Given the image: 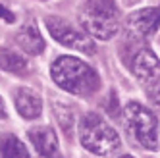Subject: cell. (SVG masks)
Masks as SVG:
<instances>
[{
  "label": "cell",
  "mask_w": 160,
  "mask_h": 158,
  "mask_svg": "<svg viewBox=\"0 0 160 158\" xmlns=\"http://www.w3.org/2000/svg\"><path fill=\"white\" fill-rule=\"evenodd\" d=\"M50 75L64 91L72 95H93L100 87V77L91 66L73 58V56H60L56 58Z\"/></svg>",
  "instance_id": "cell-1"
},
{
  "label": "cell",
  "mask_w": 160,
  "mask_h": 158,
  "mask_svg": "<svg viewBox=\"0 0 160 158\" xmlns=\"http://www.w3.org/2000/svg\"><path fill=\"white\" fill-rule=\"evenodd\" d=\"M79 19L89 35L100 41L112 39L120 29V10L114 0H85Z\"/></svg>",
  "instance_id": "cell-2"
},
{
  "label": "cell",
  "mask_w": 160,
  "mask_h": 158,
  "mask_svg": "<svg viewBox=\"0 0 160 158\" xmlns=\"http://www.w3.org/2000/svg\"><path fill=\"white\" fill-rule=\"evenodd\" d=\"M79 139L89 152L108 156L120 149V135L114 131L104 118L98 114H87L79 126Z\"/></svg>",
  "instance_id": "cell-3"
},
{
  "label": "cell",
  "mask_w": 160,
  "mask_h": 158,
  "mask_svg": "<svg viewBox=\"0 0 160 158\" xmlns=\"http://www.w3.org/2000/svg\"><path fill=\"white\" fill-rule=\"evenodd\" d=\"M125 123L128 129L133 135V139L145 146L147 151H156L158 149V121L147 106L139 102H129L123 110Z\"/></svg>",
  "instance_id": "cell-4"
},
{
  "label": "cell",
  "mask_w": 160,
  "mask_h": 158,
  "mask_svg": "<svg viewBox=\"0 0 160 158\" xmlns=\"http://www.w3.org/2000/svg\"><path fill=\"white\" fill-rule=\"evenodd\" d=\"M44 23H47V29H48V33L52 35V39L56 42L64 44L68 48L85 52V54H93L95 52L93 39H89V35H85L83 31L75 29L72 23H68L66 19L56 17V16H48L44 19Z\"/></svg>",
  "instance_id": "cell-5"
},
{
  "label": "cell",
  "mask_w": 160,
  "mask_h": 158,
  "mask_svg": "<svg viewBox=\"0 0 160 158\" xmlns=\"http://www.w3.org/2000/svg\"><path fill=\"white\" fill-rule=\"evenodd\" d=\"M131 70L133 75L145 85H154L160 79V60L156 58V54L148 48L137 50L133 60H131Z\"/></svg>",
  "instance_id": "cell-6"
},
{
  "label": "cell",
  "mask_w": 160,
  "mask_h": 158,
  "mask_svg": "<svg viewBox=\"0 0 160 158\" xmlns=\"http://www.w3.org/2000/svg\"><path fill=\"white\" fill-rule=\"evenodd\" d=\"M160 25V6L133 12L128 17V29L135 37H147Z\"/></svg>",
  "instance_id": "cell-7"
},
{
  "label": "cell",
  "mask_w": 160,
  "mask_h": 158,
  "mask_svg": "<svg viewBox=\"0 0 160 158\" xmlns=\"http://www.w3.org/2000/svg\"><path fill=\"white\" fill-rule=\"evenodd\" d=\"M14 98H16L14 100V102H16V110L19 112L21 118H25V120H37L41 116L42 102H41L39 95L33 93L31 89H25V87L18 89Z\"/></svg>",
  "instance_id": "cell-8"
},
{
  "label": "cell",
  "mask_w": 160,
  "mask_h": 158,
  "mask_svg": "<svg viewBox=\"0 0 160 158\" xmlns=\"http://www.w3.org/2000/svg\"><path fill=\"white\" fill-rule=\"evenodd\" d=\"M29 139L37 152L44 158H54L58 154V137L50 127H35L29 131Z\"/></svg>",
  "instance_id": "cell-9"
},
{
  "label": "cell",
  "mask_w": 160,
  "mask_h": 158,
  "mask_svg": "<svg viewBox=\"0 0 160 158\" xmlns=\"http://www.w3.org/2000/svg\"><path fill=\"white\" fill-rule=\"evenodd\" d=\"M16 41H18L19 47L29 54H41L44 50V39L39 33V27L33 23V21L25 23L23 27H19L18 35H16Z\"/></svg>",
  "instance_id": "cell-10"
},
{
  "label": "cell",
  "mask_w": 160,
  "mask_h": 158,
  "mask_svg": "<svg viewBox=\"0 0 160 158\" xmlns=\"http://www.w3.org/2000/svg\"><path fill=\"white\" fill-rule=\"evenodd\" d=\"M0 156L2 158H31L25 145L16 135H4L0 139Z\"/></svg>",
  "instance_id": "cell-11"
},
{
  "label": "cell",
  "mask_w": 160,
  "mask_h": 158,
  "mask_svg": "<svg viewBox=\"0 0 160 158\" xmlns=\"http://www.w3.org/2000/svg\"><path fill=\"white\" fill-rule=\"evenodd\" d=\"M0 70L10 72V73H18V75H25L27 62L23 56L16 54L14 50H0Z\"/></svg>",
  "instance_id": "cell-12"
},
{
  "label": "cell",
  "mask_w": 160,
  "mask_h": 158,
  "mask_svg": "<svg viewBox=\"0 0 160 158\" xmlns=\"http://www.w3.org/2000/svg\"><path fill=\"white\" fill-rule=\"evenodd\" d=\"M54 114H56V120L62 126L64 133L66 135H72L73 131V123H75V116H73V110L66 104H60V102H54Z\"/></svg>",
  "instance_id": "cell-13"
},
{
  "label": "cell",
  "mask_w": 160,
  "mask_h": 158,
  "mask_svg": "<svg viewBox=\"0 0 160 158\" xmlns=\"http://www.w3.org/2000/svg\"><path fill=\"white\" fill-rule=\"evenodd\" d=\"M148 96H151V100L154 102V106L160 110V83H154L152 89L148 91Z\"/></svg>",
  "instance_id": "cell-14"
},
{
  "label": "cell",
  "mask_w": 160,
  "mask_h": 158,
  "mask_svg": "<svg viewBox=\"0 0 160 158\" xmlns=\"http://www.w3.org/2000/svg\"><path fill=\"white\" fill-rule=\"evenodd\" d=\"M0 19L6 21V23H14V21H16V16L10 12L8 8H4L2 4H0Z\"/></svg>",
  "instance_id": "cell-15"
},
{
  "label": "cell",
  "mask_w": 160,
  "mask_h": 158,
  "mask_svg": "<svg viewBox=\"0 0 160 158\" xmlns=\"http://www.w3.org/2000/svg\"><path fill=\"white\" fill-rule=\"evenodd\" d=\"M8 118V112H6V106H4V100L0 96V120H6Z\"/></svg>",
  "instance_id": "cell-16"
},
{
  "label": "cell",
  "mask_w": 160,
  "mask_h": 158,
  "mask_svg": "<svg viewBox=\"0 0 160 158\" xmlns=\"http://www.w3.org/2000/svg\"><path fill=\"white\" fill-rule=\"evenodd\" d=\"M120 158H133L131 154H123V156H120Z\"/></svg>",
  "instance_id": "cell-17"
},
{
  "label": "cell",
  "mask_w": 160,
  "mask_h": 158,
  "mask_svg": "<svg viewBox=\"0 0 160 158\" xmlns=\"http://www.w3.org/2000/svg\"><path fill=\"white\" fill-rule=\"evenodd\" d=\"M54 158H62V156H60V154H56V156H54Z\"/></svg>",
  "instance_id": "cell-18"
},
{
  "label": "cell",
  "mask_w": 160,
  "mask_h": 158,
  "mask_svg": "<svg viewBox=\"0 0 160 158\" xmlns=\"http://www.w3.org/2000/svg\"><path fill=\"white\" fill-rule=\"evenodd\" d=\"M129 2H133V0H129Z\"/></svg>",
  "instance_id": "cell-19"
}]
</instances>
